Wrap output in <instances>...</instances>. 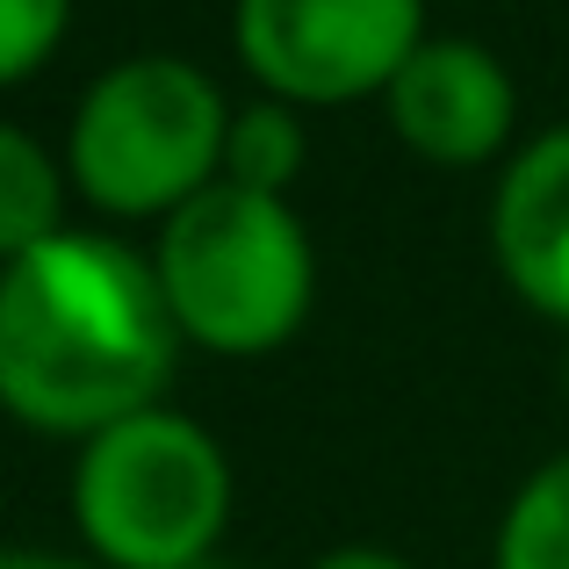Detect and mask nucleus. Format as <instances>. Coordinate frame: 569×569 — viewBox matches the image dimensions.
I'll list each match as a JSON object with an SVG mask.
<instances>
[{
	"label": "nucleus",
	"mask_w": 569,
	"mask_h": 569,
	"mask_svg": "<svg viewBox=\"0 0 569 569\" xmlns=\"http://www.w3.org/2000/svg\"><path fill=\"white\" fill-rule=\"evenodd\" d=\"M181 325L152 252L109 231H58L0 267V411L43 440H94L167 403Z\"/></svg>",
	"instance_id": "obj_1"
},
{
	"label": "nucleus",
	"mask_w": 569,
	"mask_h": 569,
	"mask_svg": "<svg viewBox=\"0 0 569 569\" xmlns=\"http://www.w3.org/2000/svg\"><path fill=\"white\" fill-rule=\"evenodd\" d=\"M144 252L181 325V347L194 353L267 361L303 332L318 303V246L289 194L217 181L173 209Z\"/></svg>",
	"instance_id": "obj_2"
},
{
	"label": "nucleus",
	"mask_w": 569,
	"mask_h": 569,
	"mask_svg": "<svg viewBox=\"0 0 569 569\" xmlns=\"http://www.w3.org/2000/svg\"><path fill=\"white\" fill-rule=\"evenodd\" d=\"M231 94L181 51H138L94 72L66 123V173L87 209L116 223H167L223 181Z\"/></svg>",
	"instance_id": "obj_3"
},
{
	"label": "nucleus",
	"mask_w": 569,
	"mask_h": 569,
	"mask_svg": "<svg viewBox=\"0 0 569 569\" xmlns=\"http://www.w3.org/2000/svg\"><path fill=\"white\" fill-rule=\"evenodd\" d=\"M72 527L101 569H194L217 556L238 512V476L202 418L152 403L80 440Z\"/></svg>",
	"instance_id": "obj_4"
},
{
	"label": "nucleus",
	"mask_w": 569,
	"mask_h": 569,
	"mask_svg": "<svg viewBox=\"0 0 569 569\" xmlns=\"http://www.w3.org/2000/svg\"><path fill=\"white\" fill-rule=\"evenodd\" d=\"M231 43L252 87L303 116L382 101L426 43V0H238Z\"/></svg>",
	"instance_id": "obj_5"
},
{
	"label": "nucleus",
	"mask_w": 569,
	"mask_h": 569,
	"mask_svg": "<svg viewBox=\"0 0 569 569\" xmlns=\"http://www.w3.org/2000/svg\"><path fill=\"white\" fill-rule=\"evenodd\" d=\"M382 123L411 159L440 173H476L512 159L519 144V87L505 58L476 37H426L403 72L382 87Z\"/></svg>",
	"instance_id": "obj_6"
},
{
	"label": "nucleus",
	"mask_w": 569,
	"mask_h": 569,
	"mask_svg": "<svg viewBox=\"0 0 569 569\" xmlns=\"http://www.w3.org/2000/svg\"><path fill=\"white\" fill-rule=\"evenodd\" d=\"M490 260L533 318L569 332V123L512 144L490 188Z\"/></svg>",
	"instance_id": "obj_7"
},
{
	"label": "nucleus",
	"mask_w": 569,
	"mask_h": 569,
	"mask_svg": "<svg viewBox=\"0 0 569 569\" xmlns=\"http://www.w3.org/2000/svg\"><path fill=\"white\" fill-rule=\"evenodd\" d=\"M66 194H72L66 152H51V144L22 123H0V267L37 252V246H51L58 231H72Z\"/></svg>",
	"instance_id": "obj_8"
},
{
	"label": "nucleus",
	"mask_w": 569,
	"mask_h": 569,
	"mask_svg": "<svg viewBox=\"0 0 569 569\" xmlns=\"http://www.w3.org/2000/svg\"><path fill=\"white\" fill-rule=\"evenodd\" d=\"M303 159H310V130L303 109L274 94H252L231 109V138H223V181L252 188V194H289L303 181Z\"/></svg>",
	"instance_id": "obj_9"
},
{
	"label": "nucleus",
	"mask_w": 569,
	"mask_h": 569,
	"mask_svg": "<svg viewBox=\"0 0 569 569\" xmlns=\"http://www.w3.org/2000/svg\"><path fill=\"white\" fill-rule=\"evenodd\" d=\"M490 569H569V447L512 490L490 533Z\"/></svg>",
	"instance_id": "obj_10"
},
{
	"label": "nucleus",
	"mask_w": 569,
	"mask_h": 569,
	"mask_svg": "<svg viewBox=\"0 0 569 569\" xmlns=\"http://www.w3.org/2000/svg\"><path fill=\"white\" fill-rule=\"evenodd\" d=\"M72 29V0H0V94L37 80Z\"/></svg>",
	"instance_id": "obj_11"
},
{
	"label": "nucleus",
	"mask_w": 569,
	"mask_h": 569,
	"mask_svg": "<svg viewBox=\"0 0 569 569\" xmlns=\"http://www.w3.org/2000/svg\"><path fill=\"white\" fill-rule=\"evenodd\" d=\"M310 569H418V562H403L397 548H376V541H347V548H325Z\"/></svg>",
	"instance_id": "obj_12"
},
{
	"label": "nucleus",
	"mask_w": 569,
	"mask_h": 569,
	"mask_svg": "<svg viewBox=\"0 0 569 569\" xmlns=\"http://www.w3.org/2000/svg\"><path fill=\"white\" fill-rule=\"evenodd\" d=\"M0 569H101V562H72V556H0Z\"/></svg>",
	"instance_id": "obj_13"
},
{
	"label": "nucleus",
	"mask_w": 569,
	"mask_h": 569,
	"mask_svg": "<svg viewBox=\"0 0 569 569\" xmlns=\"http://www.w3.org/2000/svg\"><path fill=\"white\" fill-rule=\"evenodd\" d=\"M194 569H246V562H223V556H209V562H194Z\"/></svg>",
	"instance_id": "obj_14"
},
{
	"label": "nucleus",
	"mask_w": 569,
	"mask_h": 569,
	"mask_svg": "<svg viewBox=\"0 0 569 569\" xmlns=\"http://www.w3.org/2000/svg\"><path fill=\"white\" fill-rule=\"evenodd\" d=\"M562 397H569V332H562Z\"/></svg>",
	"instance_id": "obj_15"
}]
</instances>
